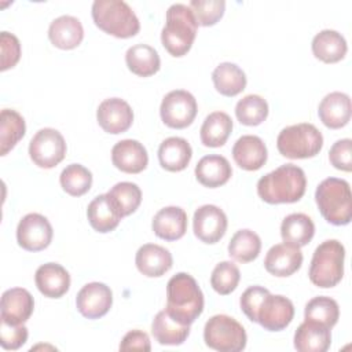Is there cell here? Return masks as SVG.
Instances as JSON below:
<instances>
[{"label":"cell","instance_id":"6da1fadb","mask_svg":"<svg viewBox=\"0 0 352 352\" xmlns=\"http://www.w3.org/2000/svg\"><path fill=\"white\" fill-rule=\"evenodd\" d=\"M307 188L304 170L293 164H285L264 175L257 182V194L267 204H293L302 198Z\"/></svg>","mask_w":352,"mask_h":352},{"label":"cell","instance_id":"7a4b0ae2","mask_svg":"<svg viewBox=\"0 0 352 352\" xmlns=\"http://www.w3.org/2000/svg\"><path fill=\"white\" fill-rule=\"evenodd\" d=\"M204 293L187 272L173 275L166 285L165 311L177 322L191 324L204 311Z\"/></svg>","mask_w":352,"mask_h":352},{"label":"cell","instance_id":"3957f363","mask_svg":"<svg viewBox=\"0 0 352 352\" xmlns=\"http://www.w3.org/2000/svg\"><path fill=\"white\" fill-rule=\"evenodd\" d=\"M198 23L191 8L186 4H172L166 11L165 26L161 32V43L176 58L186 55L195 40Z\"/></svg>","mask_w":352,"mask_h":352},{"label":"cell","instance_id":"277c9868","mask_svg":"<svg viewBox=\"0 0 352 352\" xmlns=\"http://www.w3.org/2000/svg\"><path fill=\"white\" fill-rule=\"evenodd\" d=\"M315 201L324 220L334 226H346L352 219V195L349 183L338 177H327L319 183Z\"/></svg>","mask_w":352,"mask_h":352},{"label":"cell","instance_id":"5b68a950","mask_svg":"<svg viewBox=\"0 0 352 352\" xmlns=\"http://www.w3.org/2000/svg\"><path fill=\"white\" fill-rule=\"evenodd\" d=\"M91 12L95 25L117 38L133 37L140 30L136 14L122 0H95Z\"/></svg>","mask_w":352,"mask_h":352},{"label":"cell","instance_id":"8992f818","mask_svg":"<svg viewBox=\"0 0 352 352\" xmlns=\"http://www.w3.org/2000/svg\"><path fill=\"white\" fill-rule=\"evenodd\" d=\"M344 245L337 239L322 242L314 252L309 265V280L322 289L334 287L344 276Z\"/></svg>","mask_w":352,"mask_h":352},{"label":"cell","instance_id":"52a82bcc","mask_svg":"<svg viewBox=\"0 0 352 352\" xmlns=\"http://www.w3.org/2000/svg\"><path fill=\"white\" fill-rule=\"evenodd\" d=\"M278 151L290 160L312 158L323 147L320 131L309 122H301L283 128L276 139Z\"/></svg>","mask_w":352,"mask_h":352},{"label":"cell","instance_id":"ba28073f","mask_svg":"<svg viewBox=\"0 0 352 352\" xmlns=\"http://www.w3.org/2000/svg\"><path fill=\"white\" fill-rule=\"evenodd\" d=\"M205 344L219 352H239L245 349L248 336L243 326L228 315L212 316L204 327Z\"/></svg>","mask_w":352,"mask_h":352},{"label":"cell","instance_id":"9c48e42d","mask_svg":"<svg viewBox=\"0 0 352 352\" xmlns=\"http://www.w3.org/2000/svg\"><path fill=\"white\" fill-rule=\"evenodd\" d=\"M29 155L34 165L51 169L66 155L65 138L54 128H43L32 138L29 143Z\"/></svg>","mask_w":352,"mask_h":352},{"label":"cell","instance_id":"30bf717a","mask_svg":"<svg viewBox=\"0 0 352 352\" xmlns=\"http://www.w3.org/2000/svg\"><path fill=\"white\" fill-rule=\"evenodd\" d=\"M198 111L195 98L184 89L168 92L160 107L161 120L165 125L175 129H183L192 124Z\"/></svg>","mask_w":352,"mask_h":352},{"label":"cell","instance_id":"8fae6325","mask_svg":"<svg viewBox=\"0 0 352 352\" xmlns=\"http://www.w3.org/2000/svg\"><path fill=\"white\" fill-rule=\"evenodd\" d=\"M52 226L40 213H29L22 217L16 227L18 245L28 252H40L50 246L52 241Z\"/></svg>","mask_w":352,"mask_h":352},{"label":"cell","instance_id":"7c38bea8","mask_svg":"<svg viewBox=\"0 0 352 352\" xmlns=\"http://www.w3.org/2000/svg\"><path fill=\"white\" fill-rule=\"evenodd\" d=\"M294 318L293 302L280 294L268 293L256 314V323L268 331H280L286 329Z\"/></svg>","mask_w":352,"mask_h":352},{"label":"cell","instance_id":"4fadbf2b","mask_svg":"<svg viewBox=\"0 0 352 352\" xmlns=\"http://www.w3.org/2000/svg\"><path fill=\"white\" fill-rule=\"evenodd\" d=\"M113 304L111 289L100 282H91L81 287L76 297L78 312L87 319H99L104 316Z\"/></svg>","mask_w":352,"mask_h":352},{"label":"cell","instance_id":"5bb4252c","mask_svg":"<svg viewBox=\"0 0 352 352\" xmlns=\"http://www.w3.org/2000/svg\"><path fill=\"white\" fill-rule=\"evenodd\" d=\"M227 216L216 205L199 206L192 217V228L195 236L204 243L219 242L227 231Z\"/></svg>","mask_w":352,"mask_h":352},{"label":"cell","instance_id":"9a60e30c","mask_svg":"<svg viewBox=\"0 0 352 352\" xmlns=\"http://www.w3.org/2000/svg\"><path fill=\"white\" fill-rule=\"evenodd\" d=\"M96 120L104 132L118 135L131 128L133 122V111L129 103L124 99L109 98L99 104Z\"/></svg>","mask_w":352,"mask_h":352},{"label":"cell","instance_id":"2e32d148","mask_svg":"<svg viewBox=\"0 0 352 352\" xmlns=\"http://www.w3.org/2000/svg\"><path fill=\"white\" fill-rule=\"evenodd\" d=\"M113 165L125 173H140L148 164L146 147L135 139L117 142L111 148Z\"/></svg>","mask_w":352,"mask_h":352},{"label":"cell","instance_id":"e0dca14e","mask_svg":"<svg viewBox=\"0 0 352 352\" xmlns=\"http://www.w3.org/2000/svg\"><path fill=\"white\" fill-rule=\"evenodd\" d=\"M1 320L10 324H23L34 309L33 296L23 287H12L1 296Z\"/></svg>","mask_w":352,"mask_h":352},{"label":"cell","instance_id":"ac0fdd59","mask_svg":"<svg viewBox=\"0 0 352 352\" xmlns=\"http://www.w3.org/2000/svg\"><path fill=\"white\" fill-rule=\"evenodd\" d=\"M302 264V253L300 248L289 243L274 245L265 254L264 267L274 276L286 278L300 270Z\"/></svg>","mask_w":352,"mask_h":352},{"label":"cell","instance_id":"d6986e66","mask_svg":"<svg viewBox=\"0 0 352 352\" xmlns=\"http://www.w3.org/2000/svg\"><path fill=\"white\" fill-rule=\"evenodd\" d=\"M135 263L139 272L144 276L160 278L172 268L173 258L170 252L164 246L146 243L138 249Z\"/></svg>","mask_w":352,"mask_h":352},{"label":"cell","instance_id":"ffe728a7","mask_svg":"<svg viewBox=\"0 0 352 352\" xmlns=\"http://www.w3.org/2000/svg\"><path fill=\"white\" fill-rule=\"evenodd\" d=\"M38 292L48 298H59L70 287V275L58 263H45L40 265L34 275Z\"/></svg>","mask_w":352,"mask_h":352},{"label":"cell","instance_id":"44dd1931","mask_svg":"<svg viewBox=\"0 0 352 352\" xmlns=\"http://www.w3.org/2000/svg\"><path fill=\"white\" fill-rule=\"evenodd\" d=\"M351 99L344 92H330L319 103L320 121L330 129H340L351 120Z\"/></svg>","mask_w":352,"mask_h":352},{"label":"cell","instance_id":"7402d4cb","mask_svg":"<svg viewBox=\"0 0 352 352\" xmlns=\"http://www.w3.org/2000/svg\"><path fill=\"white\" fill-rule=\"evenodd\" d=\"M232 157L239 168L245 170H257L267 162V146L258 136L243 135L235 142Z\"/></svg>","mask_w":352,"mask_h":352},{"label":"cell","instance_id":"603a6c76","mask_svg":"<svg viewBox=\"0 0 352 352\" xmlns=\"http://www.w3.org/2000/svg\"><path fill=\"white\" fill-rule=\"evenodd\" d=\"M330 330L322 323L305 319L294 333V348L300 352H326L331 344Z\"/></svg>","mask_w":352,"mask_h":352},{"label":"cell","instance_id":"cb8c5ba5","mask_svg":"<svg viewBox=\"0 0 352 352\" xmlns=\"http://www.w3.org/2000/svg\"><path fill=\"white\" fill-rule=\"evenodd\" d=\"M154 234L165 241H177L187 231V213L180 206L160 209L151 223Z\"/></svg>","mask_w":352,"mask_h":352},{"label":"cell","instance_id":"d4e9b609","mask_svg":"<svg viewBox=\"0 0 352 352\" xmlns=\"http://www.w3.org/2000/svg\"><path fill=\"white\" fill-rule=\"evenodd\" d=\"M48 37L56 48L73 50L81 44L84 38V29L78 18L60 15L51 22L48 28Z\"/></svg>","mask_w":352,"mask_h":352},{"label":"cell","instance_id":"484cf974","mask_svg":"<svg viewBox=\"0 0 352 352\" xmlns=\"http://www.w3.org/2000/svg\"><path fill=\"white\" fill-rule=\"evenodd\" d=\"M232 175L228 160L219 154L202 157L195 165L197 180L209 188H216L226 184Z\"/></svg>","mask_w":352,"mask_h":352},{"label":"cell","instance_id":"4316f807","mask_svg":"<svg viewBox=\"0 0 352 352\" xmlns=\"http://www.w3.org/2000/svg\"><path fill=\"white\" fill-rule=\"evenodd\" d=\"M191 146L183 138H168L158 147L160 165L169 172H180L186 169L191 161Z\"/></svg>","mask_w":352,"mask_h":352},{"label":"cell","instance_id":"83f0119b","mask_svg":"<svg viewBox=\"0 0 352 352\" xmlns=\"http://www.w3.org/2000/svg\"><path fill=\"white\" fill-rule=\"evenodd\" d=\"M311 47L315 58L324 63L340 62L348 51V45L344 36L337 30L331 29H324L315 34Z\"/></svg>","mask_w":352,"mask_h":352},{"label":"cell","instance_id":"f1b7e54d","mask_svg":"<svg viewBox=\"0 0 352 352\" xmlns=\"http://www.w3.org/2000/svg\"><path fill=\"white\" fill-rule=\"evenodd\" d=\"M151 333L155 341L161 345H180L190 334V324L177 322L164 309L154 316Z\"/></svg>","mask_w":352,"mask_h":352},{"label":"cell","instance_id":"f546056e","mask_svg":"<svg viewBox=\"0 0 352 352\" xmlns=\"http://www.w3.org/2000/svg\"><path fill=\"white\" fill-rule=\"evenodd\" d=\"M87 217L91 227L102 234L117 228L122 219L110 202L107 194H100L89 202L87 208Z\"/></svg>","mask_w":352,"mask_h":352},{"label":"cell","instance_id":"4dcf8cb0","mask_svg":"<svg viewBox=\"0 0 352 352\" xmlns=\"http://www.w3.org/2000/svg\"><path fill=\"white\" fill-rule=\"evenodd\" d=\"M315 234V224L305 213H292L280 224V236L285 243L302 248L311 242Z\"/></svg>","mask_w":352,"mask_h":352},{"label":"cell","instance_id":"1f68e13d","mask_svg":"<svg viewBox=\"0 0 352 352\" xmlns=\"http://www.w3.org/2000/svg\"><path fill=\"white\" fill-rule=\"evenodd\" d=\"M128 69L139 77H150L161 67L158 52L147 44H135L125 54Z\"/></svg>","mask_w":352,"mask_h":352},{"label":"cell","instance_id":"d6a6232c","mask_svg":"<svg viewBox=\"0 0 352 352\" xmlns=\"http://www.w3.org/2000/svg\"><path fill=\"white\" fill-rule=\"evenodd\" d=\"M212 81L217 92L224 96H236L246 87L243 70L231 62L220 63L212 73Z\"/></svg>","mask_w":352,"mask_h":352},{"label":"cell","instance_id":"836d02e7","mask_svg":"<svg viewBox=\"0 0 352 352\" xmlns=\"http://www.w3.org/2000/svg\"><path fill=\"white\" fill-rule=\"evenodd\" d=\"M232 131V120L224 111L210 113L201 126V142L206 147L223 146Z\"/></svg>","mask_w":352,"mask_h":352},{"label":"cell","instance_id":"e575fe53","mask_svg":"<svg viewBox=\"0 0 352 352\" xmlns=\"http://www.w3.org/2000/svg\"><path fill=\"white\" fill-rule=\"evenodd\" d=\"M26 125L23 117L11 109L0 113V154L6 155L25 136Z\"/></svg>","mask_w":352,"mask_h":352},{"label":"cell","instance_id":"d590c367","mask_svg":"<svg viewBox=\"0 0 352 352\" xmlns=\"http://www.w3.org/2000/svg\"><path fill=\"white\" fill-rule=\"evenodd\" d=\"M106 194L121 217L132 214L142 202V191L132 182H120Z\"/></svg>","mask_w":352,"mask_h":352},{"label":"cell","instance_id":"8d00e7d4","mask_svg":"<svg viewBox=\"0 0 352 352\" xmlns=\"http://www.w3.org/2000/svg\"><path fill=\"white\" fill-rule=\"evenodd\" d=\"M261 250V239L252 230H239L236 231L230 243H228V254L235 261L239 263H250L257 258Z\"/></svg>","mask_w":352,"mask_h":352},{"label":"cell","instance_id":"74e56055","mask_svg":"<svg viewBox=\"0 0 352 352\" xmlns=\"http://www.w3.org/2000/svg\"><path fill=\"white\" fill-rule=\"evenodd\" d=\"M304 318L307 320H314L331 329L338 322L340 308L334 298L327 296H318L307 302L304 309Z\"/></svg>","mask_w":352,"mask_h":352},{"label":"cell","instance_id":"f35d334b","mask_svg":"<svg viewBox=\"0 0 352 352\" xmlns=\"http://www.w3.org/2000/svg\"><path fill=\"white\" fill-rule=\"evenodd\" d=\"M238 121L248 126L260 125L268 117V103L260 95H246L235 106Z\"/></svg>","mask_w":352,"mask_h":352},{"label":"cell","instance_id":"ab89813d","mask_svg":"<svg viewBox=\"0 0 352 352\" xmlns=\"http://www.w3.org/2000/svg\"><path fill=\"white\" fill-rule=\"evenodd\" d=\"M59 182L69 195L81 197L88 192L92 186V173L81 164H70L62 170Z\"/></svg>","mask_w":352,"mask_h":352},{"label":"cell","instance_id":"60d3db41","mask_svg":"<svg viewBox=\"0 0 352 352\" xmlns=\"http://www.w3.org/2000/svg\"><path fill=\"white\" fill-rule=\"evenodd\" d=\"M239 279L241 272L236 264L232 261H221L212 271L210 285L216 293L227 296L236 289Z\"/></svg>","mask_w":352,"mask_h":352},{"label":"cell","instance_id":"b9f144b4","mask_svg":"<svg viewBox=\"0 0 352 352\" xmlns=\"http://www.w3.org/2000/svg\"><path fill=\"white\" fill-rule=\"evenodd\" d=\"M188 7L191 8L198 26L216 25L226 10L224 0H191Z\"/></svg>","mask_w":352,"mask_h":352},{"label":"cell","instance_id":"7bdbcfd3","mask_svg":"<svg viewBox=\"0 0 352 352\" xmlns=\"http://www.w3.org/2000/svg\"><path fill=\"white\" fill-rule=\"evenodd\" d=\"M1 47V72L14 67L21 58V44L16 36L8 32H1L0 34Z\"/></svg>","mask_w":352,"mask_h":352},{"label":"cell","instance_id":"ee69618b","mask_svg":"<svg viewBox=\"0 0 352 352\" xmlns=\"http://www.w3.org/2000/svg\"><path fill=\"white\" fill-rule=\"evenodd\" d=\"M28 340V329L23 324H10L1 320L0 344L7 351L19 349Z\"/></svg>","mask_w":352,"mask_h":352},{"label":"cell","instance_id":"f6af8a7d","mask_svg":"<svg viewBox=\"0 0 352 352\" xmlns=\"http://www.w3.org/2000/svg\"><path fill=\"white\" fill-rule=\"evenodd\" d=\"M330 164L340 170L351 172L352 169V140L340 139L337 140L329 151Z\"/></svg>","mask_w":352,"mask_h":352},{"label":"cell","instance_id":"bcb514c9","mask_svg":"<svg viewBox=\"0 0 352 352\" xmlns=\"http://www.w3.org/2000/svg\"><path fill=\"white\" fill-rule=\"evenodd\" d=\"M270 293L268 289L263 287V286H250L248 287L239 300L241 304V309L242 312L248 316L249 320L256 322V314L257 309L263 301V298Z\"/></svg>","mask_w":352,"mask_h":352},{"label":"cell","instance_id":"7dc6e473","mask_svg":"<svg viewBox=\"0 0 352 352\" xmlns=\"http://www.w3.org/2000/svg\"><path fill=\"white\" fill-rule=\"evenodd\" d=\"M151 349L150 338L144 331L140 330H131L128 331L121 344H120V351H143L148 352Z\"/></svg>","mask_w":352,"mask_h":352}]
</instances>
